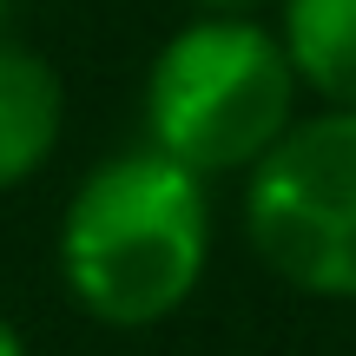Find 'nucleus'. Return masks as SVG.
I'll list each match as a JSON object with an SVG mask.
<instances>
[{"label":"nucleus","instance_id":"20e7f679","mask_svg":"<svg viewBox=\"0 0 356 356\" xmlns=\"http://www.w3.org/2000/svg\"><path fill=\"white\" fill-rule=\"evenodd\" d=\"M66 126V92L40 53L0 40V191L33 178L53 159Z\"/></svg>","mask_w":356,"mask_h":356},{"label":"nucleus","instance_id":"7ed1b4c3","mask_svg":"<svg viewBox=\"0 0 356 356\" xmlns=\"http://www.w3.org/2000/svg\"><path fill=\"white\" fill-rule=\"evenodd\" d=\"M251 244L277 277L356 297V106L304 119L251 172Z\"/></svg>","mask_w":356,"mask_h":356},{"label":"nucleus","instance_id":"f257e3e1","mask_svg":"<svg viewBox=\"0 0 356 356\" xmlns=\"http://www.w3.org/2000/svg\"><path fill=\"white\" fill-rule=\"evenodd\" d=\"M204 251H211L204 178L159 145L106 159L60 225V264L73 297L119 330L172 317L198 291Z\"/></svg>","mask_w":356,"mask_h":356},{"label":"nucleus","instance_id":"f03ea898","mask_svg":"<svg viewBox=\"0 0 356 356\" xmlns=\"http://www.w3.org/2000/svg\"><path fill=\"white\" fill-rule=\"evenodd\" d=\"M297 66L284 40H270L257 20L204 13L198 26L172 40L145 86L152 145L172 152L198 178L264 165L277 139L297 126Z\"/></svg>","mask_w":356,"mask_h":356},{"label":"nucleus","instance_id":"0eeeda50","mask_svg":"<svg viewBox=\"0 0 356 356\" xmlns=\"http://www.w3.org/2000/svg\"><path fill=\"white\" fill-rule=\"evenodd\" d=\"M0 356H26V343H20V330H13L7 317H0Z\"/></svg>","mask_w":356,"mask_h":356},{"label":"nucleus","instance_id":"39448f33","mask_svg":"<svg viewBox=\"0 0 356 356\" xmlns=\"http://www.w3.org/2000/svg\"><path fill=\"white\" fill-rule=\"evenodd\" d=\"M284 53L330 106H356V0H284Z\"/></svg>","mask_w":356,"mask_h":356},{"label":"nucleus","instance_id":"423d86ee","mask_svg":"<svg viewBox=\"0 0 356 356\" xmlns=\"http://www.w3.org/2000/svg\"><path fill=\"white\" fill-rule=\"evenodd\" d=\"M204 13H231V20H251L257 7H270V0H198Z\"/></svg>","mask_w":356,"mask_h":356}]
</instances>
